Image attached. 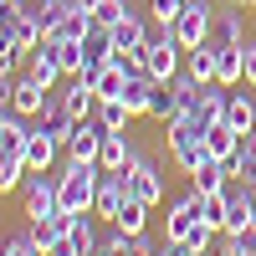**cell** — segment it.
<instances>
[{
	"mask_svg": "<svg viewBox=\"0 0 256 256\" xmlns=\"http://www.w3.org/2000/svg\"><path fill=\"white\" fill-rule=\"evenodd\" d=\"M98 180H102L98 159H67V174H56V205L72 210V216L92 210L98 205Z\"/></svg>",
	"mask_w": 256,
	"mask_h": 256,
	"instance_id": "cell-1",
	"label": "cell"
},
{
	"mask_svg": "<svg viewBox=\"0 0 256 256\" xmlns=\"http://www.w3.org/2000/svg\"><path fill=\"white\" fill-rule=\"evenodd\" d=\"M180 36H174V26H164L159 36H148L144 41V67H148V77L154 82H174L180 77Z\"/></svg>",
	"mask_w": 256,
	"mask_h": 256,
	"instance_id": "cell-2",
	"label": "cell"
},
{
	"mask_svg": "<svg viewBox=\"0 0 256 256\" xmlns=\"http://www.w3.org/2000/svg\"><path fill=\"white\" fill-rule=\"evenodd\" d=\"M210 26H216V6H210V0H184V10L174 16V36H180L184 52L205 46V41H210Z\"/></svg>",
	"mask_w": 256,
	"mask_h": 256,
	"instance_id": "cell-3",
	"label": "cell"
},
{
	"mask_svg": "<svg viewBox=\"0 0 256 256\" xmlns=\"http://www.w3.org/2000/svg\"><path fill=\"white\" fill-rule=\"evenodd\" d=\"M20 200H26V220H46L56 216V180H41V169H26V180H20Z\"/></svg>",
	"mask_w": 256,
	"mask_h": 256,
	"instance_id": "cell-4",
	"label": "cell"
},
{
	"mask_svg": "<svg viewBox=\"0 0 256 256\" xmlns=\"http://www.w3.org/2000/svg\"><path fill=\"white\" fill-rule=\"evenodd\" d=\"M102 134H108V128H102L98 118H72L67 138H62V154H67V159H98Z\"/></svg>",
	"mask_w": 256,
	"mask_h": 256,
	"instance_id": "cell-5",
	"label": "cell"
},
{
	"mask_svg": "<svg viewBox=\"0 0 256 256\" xmlns=\"http://www.w3.org/2000/svg\"><path fill=\"white\" fill-rule=\"evenodd\" d=\"M128 200H134V190H128V169H102V180H98V205H92V210H98L102 220H113Z\"/></svg>",
	"mask_w": 256,
	"mask_h": 256,
	"instance_id": "cell-6",
	"label": "cell"
},
{
	"mask_svg": "<svg viewBox=\"0 0 256 256\" xmlns=\"http://www.w3.org/2000/svg\"><path fill=\"white\" fill-rule=\"evenodd\" d=\"M128 190H134V200H144L148 210H154V205L164 200V174H159L144 154H134V164H128Z\"/></svg>",
	"mask_w": 256,
	"mask_h": 256,
	"instance_id": "cell-7",
	"label": "cell"
},
{
	"mask_svg": "<svg viewBox=\"0 0 256 256\" xmlns=\"http://www.w3.org/2000/svg\"><path fill=\"white\" fill-rule=\"evenodd\" d=\"M200 220H205V210H200V190H190L184 200L169 205V216H164V241H184V230L200 226Z\"/></svg>",
	"mask_w": 256,
	"mask_h": 256,
	"instance_id": "cell-8",
	"label": "cell"
},
{
	"mask_svg": "<svg viewBox=\"0 0 256 256\" xmlns=\"http://www.w3.org/2000/svg\"><path fill=\"white\" fill-rule=\"evenodd\" d=\"M46 98H52V88H41V82H36L31 72H20V77H16V92H10V113H20V118H36L41 108H46Z\"/></svg>",
	"mask_w": 256,
	"mask_h": 256,
	"instance_id": "cell-9",
	"label": "cell"
},
{
	"mask_svg": "<svg viewBox=\"0 0 256 256\" xmlns=\"http://www.w3.org/2000/svg\"><path fill=\"white\" fill-rule=\"evenodd\" d=\"M108 36H113V56H128V52H138L144 41H148V31H144V20H138L134 10H128L123 20H113V26H108Z\"/></svg>",
	"mask_w": 256,
	"mask_h": 256,
	"instance_id": "cell-10",
	"label": "cell"
},
{
	"mask_svg": "<svg viewBox=\"0 0 256 256\" xmlns=\"http://www.w3.org/2000/svg\"><path fill=\"white\" fill-rule=\"evenodd\" d=\"M31 230V241L46 251V246H62L67 241V230H72V210H56V216H46V220H31L26 226Z\"/></svg>",
	"mask_w": 256,
	"mask_h": 256,
	"instance_id": "cell-11",
	"label": "cell"
},
{
	"mask_svg": "<svg viewBox=\"0 0 256 256\" xmlns=\"http://www.w3.org/2000/svg\"><path fill=\"white\" fill-rule=\"evenodd\" d=\"M210 41H216V46H241V41H246V16H241V6H230V10H216Z\"/></svg>",
	"mask_w": 256,
	"mask_h": 256,
	"instance_id": "cell-12",
	"label": "cell"
},
{
	"mask_svg": "<svg viewBox=\"0 0 256 256\" xmlns=\"http://www.w3.org/2000/svg\"><path fill=\"white\" fill-rule=\"evenodd\" d=\"M41 46H46V52L56 56V67L67 72V77H77L82 67H88V52H82V41H62V36H41Z\"/></svg>",
	"mask_w": 256,
	"mask_h": 256,
	"instance_id": "cell-13",
	"label": "cell"
},
{
	"mask_svg": "<svg viewBox=\"0 0 256 256\" xmlns=\"http://www.w3.org/2000/svg\"><path fill=\"white\" fill-rule=\"evenodd\" d=\"M241 67H246V41L241 46H216V82L220 88H241Z\"/></svg>",
	"mask_w": 256,
	"mask_h": 256,
	"instance_id": "cell-14",
	"label": "cell"
},
{
	"mask_svg": "<svg viewBox=\"0 0 256 256\" xmlns=\"http://www.w3.org/2000/svg\"><path fill=\"white\" fill-rule=\"evenodd\" d=\"M56 154H62V138H52V134H41V128H31V138H26V169H41V174H46Z\"/></svg>",
	"mask_w": 256,
	"mask_h": 256,
	"instance_id": "cell-15",
	"label": "cell"
},
{
	"mask_svg": "<svg viewBox=\"0 0 256 256\" xmlns=\"http://www.w3.org/2000/svg\"><path fill=\"white\" fill-rule=\"evenodd\" d=\"M36 128H41V134H52V138H67V128H72L67 98H46V108L36 113Z\"/></svg>",
	"mask_w": 256,
	"mask_h": 256,
	"instance_id": "cell-16",
	"label": "cell"
},
{
	"mask_svg": "<svg viewBox=\"0 0 256 256\" xmlns=\"http://www.w3.org/2000/svg\"><path fill=\"white\" fill-rule=\"evenodd\" d=\"M236 148H241V134H236L230 123H210V128H205V154H210V159H220V164H226Z\"/></svg>",
	"mask_w": 256,
	"mask_h": 256,
	"instance_id": "cell-17",
	"label": "cell"
},
{
	"mask_svg": "<svg viewBox=\"0 0 256 256\" xmlns=\"http://www.w3.org/2000/svg\"><path fill=\"white\" fill-rule=\"evenodd\" d=\"M134 164V144L123 134H102V148H98V169H128Z\"/></svg>",
	"mask_w": 256,
	"mask_h": 256,
	"instance_id": "cell-18",
	"label": "cell"
},
{
	"mask_svg": "<svg viewBox=\"0 0 256 256\" xmlns=\"http://www.w3.org/2000/svg\"><path fill=\"white\" fill-rule=\"evenodd\" d=\"M102 128H108V134H128V118H138L134 108H128L123 98H98V113H92Z\"/></svg>",
	"mask_w": 256,
	"mask_h": 256,
	"instance_id": "cell-19",
	"label": "cell"
},
{
	"mask_svg": "<svg viewBox=\"0 0 256 256\" xmlns=\"http://www.w3.org/2000/svg\"><path fill=\"white\" fill-rule=\"evenodd\" d=\"M226 123L236 128L241 138H246L251 128H256V102H251L246 92H230V98H226Z\"/></svg>",
	"mask_w": 256,
	"mask_h": 256,
	"instance_id": "cell-20",
	"label": "cell"
},
{
	"mask_svg": "<svg viewBox=\"0 0 256 256\" xmlns=\"http://www.w3.org/2000/svg\"><path fill=\"white\" fill-rule=\"evenodd\" d=\"M26 72H31V77L41 82V88H56V82H62V77H67V72H62V67H56V56H52L46 46H36V52L26 56Z\"/></svg>",
	"mask_w": 256,
	"mask_h": 256,
	"instance_id": "cell-21",
	"label": "cell"
},
{
	"mask_svg": "<svg viewBox=\"0 0 256 256\" xmlns=\"http://www.w3.org/2000/svg\"><path fill=\"white\" fill-rule=\"evenodd\" d=\"M174 113H180V92H174V82H154V98H148V118L169 123Z\"/></svg>",
	"mask_w": 256,
	"mask_h": 256,
	"instance_id": "cell-22",
	"label": "cell"
},
{
	"mask_svg": "<svg viewBox=\"0 0 256 256\" xmlns=\"http://www.w3.org/2000/svg\"><path fill=\"white\" fill-rule=\"evenodd\" d=\"M67 241H72V251H77V256H92V251L102 246V241H98V230H92V220H88V210H82V216H72Z\"/></svg>",
	"mask_w": 256,
	"mask_h": 256,
	"instance_id": "cell-23",
	"label": "cell"
},
{
	"mask_svg": "<svg viewBox=\"0 0 256 256\" xmlns=\"http://www.w3.org/2000/svg\"><path fill=\"white\" fill-rule=\"evenodd\" d=\"M190 184H195L200 195H210V190H226V184H230V174H226V164H220V159H205L195 174H190Z\"/></svg>",
	"mask_w": 256,
	"mask_h": 256,
	"instance_id": "cell-24",
	"label": "cell"
},
{
	"mask_svg": "<svg viewBox=\"0 0 256 256\" xmlns=\"http://www.w3.org/2000/svg\"><path fill=\"white\" fill-rule=\"evenodd\" d=\"M226 174L230 180H256V138H241V148L226 159Z\"/></svg>",
	"mask_w": 256,
	"mask_h": 256,
	"instance_id": "cell-25",
	"label": "cell"
},
{
	"mask_svg": "<svg viewBox=\"0 0 256 256\" xmlns=\"http://www.w3.org/2000/svg\"><path fill=\"white\" fill-rule=\"evenodd\" d=\"M72 6H77V0H36V10H31V16H36V26H41V36H52V31L62 26V16H67Z\"/></svg>",
	"mask_w": 256,
	"mask_h": 256,
	"instance_id": "cell-26",
	"label": "cell"
},
{
	"mask_svg": "<svg viewBox=\"0 0 256 256\" xmlns=\"http://www.w3.org/2000/svg\"><path fill=\"white\" fill-rule=\"evenodd\" d=\"M184 72L195 77V82H216V41H205V46H195V52H190Z\"/></svg>",
	"mask_w": 256,
	"mask_h": 256,
	"instance_id": "cell-27",
	"label": "cell"
},
{
	"mask_svg": "<svg viewBox=\"0 0 256 256\" xmlns=\"http://www.w3.org/2000/svg\"><path fill=\"white\" fill-rule=\"evenodd\" d=\"M62 98H67V108H72V118H92V113H98V92L88 88V82H77V77H72V88L62 92Z\"/></svg>",
	"mask_w": 256,
	"mask_h": 256,
	"instance_id": "cell-28",
	"label": "cell"
},
{
	"mask_svg": "<svg viewBox=\"0 0 256 256\" xmlns=\"http://www.w3.org/2000/svg\"><path fill=\"white\" fill-rule=\"evenodd\" d=\"M108 226H123V230H128V236H138V230L148 226V205H144V200H128V205L118 210V216H113Z\"/></svg>",
	"mask_w": 256,
	"mask_h": 256,
	"instance_id": "cell-29",
	"label": "cell"
},
{
	"mask_svg": "<svg viewBox=\"0 0 256 256\" xmlns=\"http://www.w3.org/2000/svg\"><path fill=\"white\" fill-rule=\"evenodd\" d=\"M216 236H220V230L200 220V226H190V230H184V246L195 251V256H210V241H216Z\"/></svg>",
	"mask_w": 256,
	"mask_h": 256,
	"instance_id": "cell-30",
	"label": "cell"
},
{
	"mask_svg": "<svg viewBox=\"0 0 256 256\" xmlns=\"http://www.w3.org/2000/svg\"><path fill=\"white\" fill-rule=\"evenodd\" d=\"M0 256H41V246L31 241V230H20V236H10L6 246H0Z\"/></svg>",
	"mask_w": 256,
	"mask_h": 256,
	"instance_id": "cell-31",
	"label": "cell"
},
{
	"mask_svg": "<svg viewBox=\"0 0 256 256\" xmlns=\"http://www.w3.org/2000/svg\"><path fill=\"white\" fill-rule=\"evenodd\" d=\"M148 10H154L159 26H174V16L184 10V0H148Z\"/></svg>",
	"mask_w": 256,
	"mask_h": 256,
	"instance_id": "cell-32",
	"label": "cell"
},
{
	"mask_svg": "<svg viewBox=\"0 0 256 256\" xmlns=\"http://www.w3.org/2000/svg\"><path fill=\"white\" fill-rule=\"evenodd\" d=\"M128 16V0H102V6L92 10V20H102V26H113V20Z\"/></svg>",
	"mask_w": 256,
	"mask_h": 256,
	"instance_id": "cell-33",
	"label": "cell"
},
{
	"mask_svg": "<svg viewBox=\"0 0 256 256\" xmlns=\"http://www.w3.org/2000/svg\"><path fill=\"white\" fill-rule=\"evenodd\" d=\"M241 82H246V88H256V46H251V41H246V67H241Z\"/></svg>",
	"mask_w": 256,
	"mask_h": 256,
	"instance_id": "cell-34",
	"label": "cell"
},
{
	"mask_svg": "<svg viewBox=\"0 0 256 256\" xmlns=\"http://www.w3.org/2000/svg\"><path fill=\"white\" fill-rule=\"evenodd\" d=\"M41 256H77V251H72V241H62V246H46Z\"/></svg>",
	"mask_w": 256,
	"mask_h": 256,
	"instance_id": "cell-35",
	"label": "cell"
},
{
	"mask_svg": "<svg viewBox=\"0 0 256 256\" xmlns=\"http://www.w3.org/2000/svg\"><path fill=\"white\" fill-rule=\"evenodd\" d=\"M77 6H82V10H98V6H102V0H77Z\"/></svg>",
	"mask_w": 256,
	"mask_h": 256,
	"instance_id": "cell-36",
	"label": "cell"
},
{
	"mask_svg": "<svg viewBox=\"0 0 256 256\" xmlns=\"http://www.w3.org/2000/svg\"><path fill=\"white\" fill-rule=\"evenodd\" d=\"M246 195H251V205H256V180H246Z\"/></svg>",
	"mask_w": 256,
	"mask_h": 256,
	"instance_id": "cell-37",
	"label": "cell"
},
{
	"mask_svg": "<svg viewBox=\"0 0 256 256\" xmlns=\"http://www.w3.org/2000/svg\"><path fill=\"white\" fill-rule=\"evenodd\" d=\"M230 6H246V0H230Z\"/></svg>",
	"mask_w": 256,
	"mask_h": 256,
	"instance_id": "cell-38",
	"label": "cell"
},
{
	"mask_svg": "<svg viewBox=\"0 0 256 256\" xmlns=\"http://www.w3.org/2000/svg\"><path fill=\"white\" fill-rule=\"evenodd\" d=\"M0 6H16V0H0Z\"/></svg>",
	"mask_w": 256,
	"mask_h": 256,
	"instance_id": "cell-39",
	"label": "cell"
},
{
	"mask_svg": "<svg viewBox=\"0 0 256 256\" xmlns=\"http://www.w3.org/2000/svg\"><path fill=\"white\" fill-rule=\"evenodd\" d=\"M246 138H256V128H251V134H246Z\"/></svg>",
	"mask_w": 256,
	"mask_h": 256,
	"instance_id": "cell-40",
	"label": "cell"
}]
</instances>
